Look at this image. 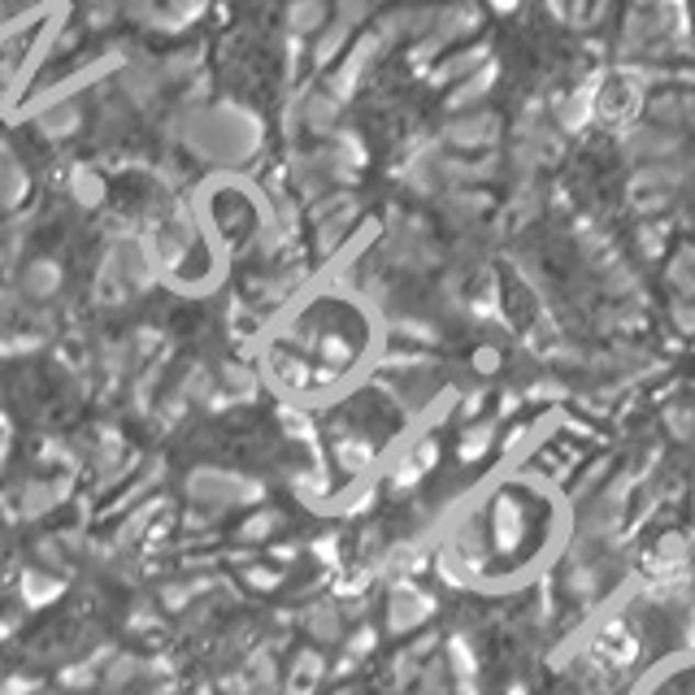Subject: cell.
<instances>
[{
  "mask_svg": "<svg viewBox=\"0 0 695 695\" xmlns=\"http://www.w3.org/2000/svg\"><path fill=\"white\" fill-rule=\"evenodd\" d=\"M201 591H209V582L205 579H170L161 591H157V600H161L166 613H187V608L196 604Z\"/></svg>",
  "mask_w": 695,
  "mask_h": 695,
  "instance_id": "obj_5",
  "label": "cell"
},
{
  "mask_svg": "<svg viewBox=\"0 0 695 695\" xmlns=\"http://www.w3.org/2000/svg\"><path fill=\"white\" fill-rule=\"evenodd\" d=\"M643 695H695V665H679V670H670V674H661L657 679V687Z\"/></svg>",
  "mask_w": 695,
  "mask_h": 695,
  "instance_id": "obj_7",
  "label": "cell"
},
{
  "mask_svg": "<svg viewBox=\"0 0 695 695\" xmlns=\"http://www.w3.org/2000/svg\"><path fill=\"white\" fill-rule=\"evenodd\" d=\"M35 561L53 574H66L70 570V557H75V544H66V535H48V539H35Z\"/></svg>",
  "mask_w": 695,
  "mask_h": 695,
  "instance_id": "obj_6",
  "label": "cell"
},
{
  "mask_svg": "<svg viewBox=\"0 0 695 695\" xmlns=\"http://www.w3.org/2000/svg\"><path fill=\"white\" fill-rule=\"evenodd\" d=\"M70 495L66 478H22L13 487V517H44Z\"/></svg>",
  "mask_w": 695,
  "mask_h": 695,
  "instance_id": "obj_2",
  "label": "cell"
},
{
  "mask_svg": "<svg viewBox=\"0 0 695 695\" xmlns=\"http://www.w3.org/2000/svg\"><path fill=\"white\" fill-rule=\"evenodd\" d=\"M278 526H283V517H278L274 509H261V513H252V517L243 522V531H239V535H243V539H252V544H261V539H265V535H274Z\"/></svg>",
  "mask_w": 695,
  "mask_h": 695,
  "instance_id": "obj_8",
  "label": "cell"
},
{
  "mask_svg": "<svg viewBox=\"0 0 695 695\" xmlns=\"http://www.w3.org/2000/svg\"><path fill=\"white\" fill-rule=\"evenodd\" d=\"M309 630L318 635V639H340V617H335V608H314V617H309Z\"/></svg>",
  "mask_w": 695,
  "mask_h": 695,
  "instance_id": "obj_9",
  "label": "cell"
},
{
  "mask_svg": "<svg viewBox=\"0 0 695 695\" xmlns=\"http://www.w3.org/2000/svg\"><path fill=\"white\" fill-rule=\"evenodd\" d=\"M248 582L261 586V591H270V586H278V574L274 570H248Z\"/></svg>",
  "mask_w": 695,
  "mask_h": 695,
  "instance_id": "obj_10",
  "label": "cell"
},
{
  "mask_svg": "<svg viewBox=\"0 0 695 695\" xmlns=\"http://www.w3.org/2000/svg\"><path fill=\"white\" fill-rule=\"evenodd\" d=\"M183 495L209 513H227V509H239V504H252L261 495V487L243 474H231V469H214V465H201L187 474L183 482Z\"/></svg>",
  "mask_w": 695,
  "mask_h": 695,
  "instance_id": "obj_1",
  "label": "cell"
},
{
  "mask_svg": "<svg viewBox=\"0 0 695 695\" xmlns=\"http://www.w3.org/2000/svg\"><path fill=\"white\" fill-rule=\"evenodd\" d=\"M152 674V665L144 661V657H135V652H114L105 665H101V687L110 695H122L130 692L135 683H144Z\"/></svg>",
  "mask_w": 695,
  "mask_h": 695,
  "instance_id": "obj_3",
  "label": "cell"
},
{
  "mask_svg": "<svg viewBox=\"0 0 695 695\" xmlns=\"http://www.w3.org/2000/svg\"><path fill=\"white\" fill-rule=\"evenodd\" d=\"M61 591H66V579L53 574V570H26V574H22V600H26L31 608L53 604Z\"/></svg>",
  "mask_w": 695,
  "mask_h": 695,
  "instance_id": "obj_4",
  "label": "cell"
}]
</instances>
